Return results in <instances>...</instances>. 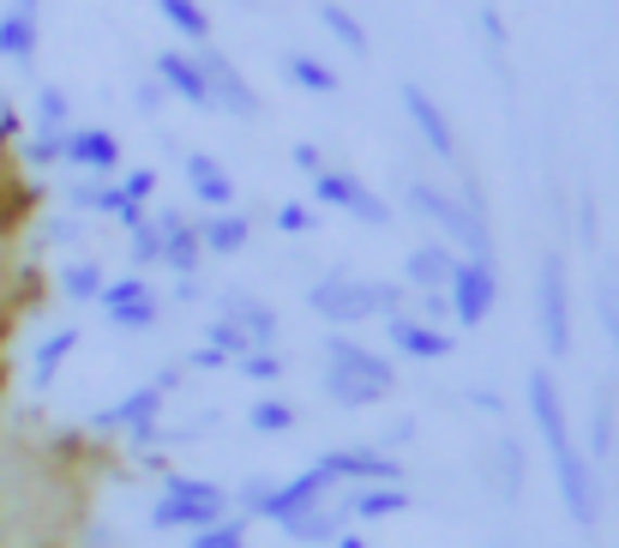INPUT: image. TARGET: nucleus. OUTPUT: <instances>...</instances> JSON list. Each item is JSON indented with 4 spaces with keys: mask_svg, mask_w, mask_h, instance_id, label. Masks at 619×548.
Here are the masks:
<instances>
[{
    "mask_svg": "<svg viewBox=\"0 0 619 548\" xmlns=\"http://www.w3.org/2000/svg\"><path fill=\"white\" fill-rule=\"evenodd\" d=\"M476 404H481V410H488V416H500V410H505V404H500V391H488V386H481V391H476Z\"/></svg>",
    "mask_w": 619,
    "mask_h": 548,
    "instance_id": "obj_48",
    "label": "nucleus"
},
{
    "mask_svg": "<svg viewBox=\"0 0 619 548\" xmlns=\"http://www.w3.org/2000/svg\"><path fill=\"white\" fill-rule=\"evenodd\" d=\"M103 284H109V272L97 260H73L61 272V296L66 301H97V296H103Z\"/></svg>",
    "mask_w": 619,
    "mask_h": 548,
    "instance_id": "obj_29",
    "label": "nucleus"
},
{
    "mask_svg": "<svg viewBox=\"0 0 619 548\" xmlns=\"http://www.w3.org/2000/svg\"><path fill=\"white\" fill-rule=\"evenodd\" d=\"M289 157H295V170H301V175H319V170H325V151H319V145H307V139H301Z\"/></svg>",
    "mask_w": 619,
    "mask_h": 548,
    "instance_id": "obj_44",
    "label": "nucleus"
},
{
    "mask_svg": "<svg viewBox=\"0 0 619 548\" xmlns=\"http://www.w3.org/2000/svg\"><path fill=\"white\" fill-rule=\"evenodd\" d=\"M156 13L181 30L187 42H211V13L199 7V0H156Z\"/></svg>",
    "mask_w": 619,
    "mask_h": 548,
    "instance_id": "obj_28",
    "label": "nucleus"
},
{
    "mask_svg": "<svg viewBox=\"0 0 619 548\" xmlns=\"http://www.w3.org/2000/svg\"><path fill=\"white\" fill-rule=\"evenodd\" d=\"M313 464H319L337 488L343 483H355V488L362 483H403V464L386 452V446H337V452H319Z\"/></svg>",
    "mask_w": 619,
    "mask_h": 548,
    "instance_id": "obj_9",
    "label": "nucleus"
},
{
    "mask_svg": "<svg viewBox=\"0 0 619 548\" xmlns=\"http://www.w3.org/2000/svg\"><path fill=\"white\" fill-rule=\"evenodd\" d=\"M187 187H193V199L199 205H211V211H229L235 205V175L223 170L217 157H205V151H187Z\"/></svg>",
    "mask_w": 619,
    "mask_h": 548,
    "instance_id": "obj_21",
    "label": "nucleus"
},
{
    "mask_svg": "<svg viewBox=\"0 0 619 548\" xmlns=\"http://www.w3.org/2000/svg\"><path fill=\"white\" fill-rule=\"evenodd\" d=\"M313 199H319L325 211H349L355 223H374V229H386V223H391V205H386V199H379L374 187L362 182V175L331 170V163L313 175Z\"/></svg>",
    "mask_w": 619,
    "mask_h": 548,
    "instance_id": "obj_7",
    "label": "nucleus"
},
{
    "mask_svg": "<svg viewBox=\"0 0 619 548\" xmlns=\"http://www.w3.org/2000/svg\"><path fill=\"white\" fill-rule=\"evenodd\" d=\"M481 30H488V42H493V49H505V25H500V13H493V7L481 13Z\"/></svg>",
    "mask_w": 619,
    "mask_h": 548,
    "instance_id": "obj_46",
    "label": "nucleus"
},
{
    "mask_svg": "<svg viewBox=\"0 0 619 548\" xmlns=\"http://www.w3.org/2000/svg\"><path fill=\"white\" fill-rule=\"evenodd\" d=\"M229 488H217V483H205V476H181V470H168L163 476V495H156V507H151V524L156 531H205V524H217V519H229Z\"/></svg>",
    "mask_w": 619,
    "mask_h": 548,
    "instance_id": "obj_3",
    "label": "nucleus"
},
{
    "mask_svg": "<svg viewBox=\"0 0 619 548\" xmlns=\"http://www.w3.org/2000/svg\"><path fill=\"white\" fill-rule=\"evenodd\" d=\"M247 235H253V217L247 211H211V217H199V241H205V260L217 253V260H229V253L247 248Z\"/></svg>",
    "mask_w": 619,
    "mask_h": 548,
    "instance_id": "obj_24",
    "label": "nucleus"
},
{
    "mask_svg": "<svg viewBox=\"0 0 619 548\" xmlns=\"http://www.w3.org/2000/svg\"><path fill=\"white\" fill-rule=\"evenodd\" d=\"M307 308L325 326H362V320H391L409 308V284H386V277H355V272H325L307 289Z\"/></svg>",
    "mask_w": 619,
    "mask_h": 548,
    "instance_id": "obj_1",
    "label": "nucleus"
},
{
    "mask_svg": "<svg viewBox=\"0 0 619 548\" xmlns=\"http://www.w3.org/2000/svg\"><path fill=\"white\" fill-rule=\"evenodd\" d=\"M66 163L85 175H115L121 170V139L103 127H73L66 133Z\"/></svg>",
    "mask_w": 619,
    "mask_h": 548,
    "instance_id": "obj_19",
    "label": "nucleus"
},
{
    "mask_svg": "<svg viewBox=\"0 0 619 548\" xmlns=\"http://www.w3.org/2000/svg\"><path fill=\"white\" fill-rule=\"evenodd\" d=\"M187 374H217V368H229V356H223V350H211V344H199V350L193 356H187Z\"/></svg>",
    "mask_w": 619,
    "mask_h": 548,
    "instance_id": "obj_41",
    "label": "nucleus"
},
{
    "mask_svg": "<svg viewBox=\"0 0 619 548\" xmlns=\"http://www.w3.org/2000/svg\"><path fill=\"white\" fill-rule=\"evenodd\" d=\"M452 272H457L452 241H421V248H409V260H403V284L409 289H445Z\"/></svg>",
    "mask_w": 619,
    "mask_h": 548,
    "instance_id": "obj_23",
    "label": "nucleus"
},
{
    "mask_svg": "<svg viewBox=\"0 0 619 548\" xmlns=\"http://www.w3.org/2000/svg\"><path fill=\"white\" fill-rule=\"evenodd\" d=\"M0 49L13 54V61H30V49H37V30H30V18H7V25H0Z\"/></svg>",
    "mask_w": 619,
    "mask_h": 548,
    "instance_id": "obj_36",
    "label": "nucleus"
},
{
    "mask_svg": "<svg viewBox=\"0 0 619 548\" xmlns=\"http://www.w3.org/2000/svg\"><path fill=\"white\" fill-rule=\"evenodd\" d=\"M229 548H247V543H229Z\"/></svg>",
    "mask_w": 619,
    "mask_h": 548,
    "instance_id": "obj_50",
    "label": "nucleus"
},
{
    "mask_svg": "<svg viewBox=\"0 0 619 548\" xmlns=\"http://www.w3.org/2000/svg\"><path fill=\"white\" fill-rule=\"evenodd\" d=\"M283 356H277V344H271V350H247L241 356V362H235V374H241V379H253V386H271V379H283Z\"/></svg>",
    "mask_w": 619,
    "mask_h": 548,
    "instance_id": "obj_33",
    "label": "nucleus"
},
{
    "mask_svg": "<svg viewBox=\"0 0 619 548\" xmlns=\"http://www.w3.org/2000/svg\"><path fill=\"white\" fill-rule=\"evenodd\" d=\"M283 78L295 85V91H307V97H331L337 91V66L319 61V54H307V49L283 54Z\"/></svg>",
    "mask_w": 619,
    "mask_h": 548,
    "instance_id": "obj_25",
    "label": "nucleus"
},
{
    "mask_svg": "<svg viewBox=\"0 0 619 548\" xmlns=\"http://www.w3.org/2000/svg\"><path fill=\"white\" fill-rule=\"evenodd\" d=\"M217 313H223V320H235V326H241L258 350H271V344H277V308H265L258 296L229 289V296H217Z\"/></svg>",
    "mask_w": 619,
    "mask_h": 548,
    "instance_id": "obj_22",
    "label": "nucleus"
},
{
    "mask_svg": "<svg viewBox=\"0 0 619 548\" xmlns=\"http://www.w3.org/2000/svg\"><path fill=\"white\" fill-rule=\"evenodd\" d=\"M343 507H349V524H379V519L409 512L415 495L403 483H362V488H349V495H343Z\"/></svg>",
    "mask_w": 619,
    "mask_h": 548,
    "instance_id": "obj_17",
    "label": "nucleus"
},
{
    "mask_svg": "<svg viewBox=\"0 0 619 548\" xmlns=\"http://www.w3.org/2000/svg\"><path fill=\"white\" fill-rule=\"evenodd\" d=\"M313 13H319V25L331 30V37L343 42L349 54H367V25H362V18H355V13H349V7H337V0H319Z\"/></svg>",
    "mask_w": 619,
    "mask_h": 548,
    "instance_id": "obj_27",
    "label": "nucleus"
},
{
    "mask_svg": "<svg viewBox=\"0 0 619 548\" xmlns=\"http://www.w3.org/2000/svg\"><path fill=\"white\" fill-rule=\"evenodd\" d=\"M386 338H391V350L409 356V362H439V356H452V350H457L452 332H445V326H427V320H415L409 308L386 320Z\"/></svg>",
    "mask_w": 619,
    "mask_h": 548,
    "instance_id": "obj_14",
    "label": "nucleus"
},
{
    "mask_svg": "<svg viewBox=\"0 0 619 548\" xmlns=\"http://www.w3.org/2000/svg\"><path fill=\"white\" fill-rule=\"evenodd\" d=\"M409 434H415V422H391V428H386V446H403Z\"/></svg>",
    "mask_w": 619,
    "mask_h": 548,
    "instance_id": "obj_47",
    "label": "nucleus"
},
{
    "mask_svg": "<svg viewBox=\"0 0 619 548\" xmlns=\"http://www.w3.org/2000/svg\"><path fill=\"white\" fill-rule=\"evenodd\" d=\"M73 350H78V332H73V326L49 332V338L37 344V356H30V379H37V391L54 386V374H61V362H66Z\"/></svg>",
    "mask_w": 619,
    "mask_h": 548,
    "instance_id": "obj_26",
    "label": "nucleus"
},
{
    "mask_svg": "<svg viewBox=\"0 0 619 548\" xmlns=\"http://www.w3.org/2000/svg\"><path fill=\"white\" fill-rule=\"evenodd\" d=\"M247 428L253 434H289L295 428V404H289V398H258V404L247 410Z\"/></svg>",
    "mask_w": 619,
    "mask_h": 548,
    "instance_id": "obj_30",
    "label": "nucleus"
},
{
    "mask_svg": "<svg viewBox=\"0 0 619 548\" xmlns=\"http://www.w3.org/2000/svg\"><path fill=\"white\" fill-rule=\"evenodd\" d=\"M529 416H535V434L547 440V452L571 440L566 404H559V386H554V374H547V368H535V374H529Z\"/></svg>",
    "mask_w": 619,
    "mask_h": 548,
    "instance_id": "obj_18",
    "label": "nucleus"
},
{
    "mask_svg": "<svg viewBox=\"0 0 619 548\" xmlns=\"http://www.w3.org/2000/svg\"><path fill=\"white\" fill-rule=\"evenodd\" d=\"M271 217H277V229H283V235H313V229H319V211H313V205H301V199L277 205Z\"/></svg>",
    "mask_w": 619,
    "mask_h": 548,
    "instance_id": "obj_35",
    "label": "nucleus"
},
{
    "mask_svg": "<svg viewBox=\"0 0 619 548\" xmlns=\"http://www.w3.org/2000/svg\"><path fill=\"white\" fill-rule=\"evenodd\" d=\"M331 495H337V483L325 476L319 464H307L301 476H289V483H271V500H265V512H258V519H265V524H289V519H301L307 507L331 500Z\"/></svg>",
    "mask_w": 619,
    "mask_h": 548,
    "instance_id": "obj_12",
    "label": "nucleus"
},
{
    "mask_svg": "<svg viewBox=\"0 0 619 548\" xmlns=\"http://www.w3.org/2000/svg\"><path fill=\"white\" fill-rule=\"evenodd\" d=\"M547 458H554V483H559V500H566L571 524H578V531H595V524H602V483H595L590 452H583L578 440H566Z\"/></svg>",
    "mask_w": 619,
    "mask_h": 548,
    "instance_id": "obj_4",
    "label": "nucleus"
},
{
    "mask_svg": "<svg viewBox=\"0 0 619 548\" xmlns=\"http://www.w3.org/2000/svg\"><path fill=\"white\" fill-rule=\"evenodd\" d=\"M199 66H205V85H211V109H229V115L253 121L258 115V91L241 78V66L229 61L223 49H211V42H199Z\"/></svg>",
    "mask_w": 619,
    "mask_h": 548,
    "instance_id": "obj_10",
    "label": "nucleus"
},
{
    "mask_svg": "<svg viewBox=\"0 0 619 548\" xmlns=\"http://www.w3.org/2000/svg\"><path fill=\"white\" fill-rule=\"evenodd\" d=\"M156 229H163V265L175 277H199L205 265V241H199V217H181V211H156Z\"/></svg>",
    "mask_w": 619,
    "mask_h": 548,
    "instance_id": "obj_15",
    "label": "nucleus"
},
{
    "mask_svg": "<svg viewBox=\"0 0 619 548\" xmlns=\"http://www.w3.org/2000/svg\"><path fill=\"white\" fill-rule=\"evenodd\" d=\"M445 296H452V320H457V326L476 332L481 320L493 313V301H500V272H493V260H457Z\"/></svg>",
    "mask_w": 619,
    "mask_h": 548,
    "instance_id": "obj_8",
    "label": "nucleus"
},
{
    "mask_svg": "<svg viewBox=\"0 0 619 548\" xmlns=\"http://www.w3.org/2000/svg\"><path fill=\"white\" fill-rule=\"evenodd\" d=\"M97 301H103V313L121 332H151L156 320H163V301H156V289L144 284V277H115V284H103Z\"/></svg>",
    "mask_w": 619,
    "mask_h": 548,
    "instance_id": "obj_11",
    "label": "nucleus"
},
{
    "mask_svg": "<svg viewBox=\"0 0 619 548\" xmlns=\"http://www.w3.org/2000/svg\"><path fill=\"white\" fill-rule=\"evenodd\" d=\"M415 320L445 326V320H452V296H445V289H415Z\"/></svg>",
    "mask_w": 619,
    "mask_h": 548,
    "instance_id": "obj_37",
    "label": "nucleus"
},
{
    "mask_svg": "<svg viewBox=\"0 0 619 548\" xmlns=\"http://www.w3.org/2000/svg\"><path fill=\"white\" fill-rule=\"evenodd\" d=\"M493 470H500V500H517V495H523V452H517V440H500V446H493Z\"/></svg>",
    "mask_w": 619,
    "mask_h": 548,
    "instance_id": "obj_31",
    "label": "nucleus"
},
{
    "mask_svg": "<svg viewBox=\"0 0 619 548\" xmlns=\"http://www.w3.org/2000/svg\"><path fill=\"white\" fill-rule=\"evenodd\" d=\"M127 253H132V265H163V229L144 217L139 229H127Z\"/></svg>",
    "mask_w": 619,
    "mask_h": 548,
    "instance_id": "obj_34",
    "label": "nucleus"
},
{
    "mask_svg": "<svg viewBox=\"0 0 619 548\" xmlns=\"http://www.w3.org/2000/svg\"><path fill=\"white\" fill-rule=\"evenodd\" d=\"M397 386V368L391 356H374L355 338H325V398L343 410H367L379 398H391Z\"/></svg>",
    "mask_w": 619,
    "mask_h": 548,
    "instance_id": "obj_2",
    "label": "nucleus"
},
{
    "mask_svg": "<svg viewBox=\"0 0 619 548\" xmlns=\"http://www.w3.org/2000/svg\"><path fill=\"white\" fill-rule=\"evenodd\" d=\"M121 194H127L132 205H144V199L156 194V170H132V175H121Z\"/></svg>",
    "mask_w": 619,
    "mask_h": 548,
    "instance_id": "obj_40",
    "label": "nucleus"
},
{
    "mask_svg": "<svg viewBox=\"0 0 619 548\" xmlns=\"http://www.w3.org/2000/svg\"><path fill=\"white\" fill-rule=\"evenodd\" d=\"M295 543H307V548H331L337 536L349 531V507H343V495H331V500H319V507H307L301 519H289L283 524Z\"/></svg>",
    "mask_w": 619,
    "mask_h": 548,
    "instance_id": "obj_20",
    "label": "nucleus"
},
{
    "mask_svg": "<svg viewBox=\"0 0 619 548\" xmlns=\"http://www.w3.org/2000/svg\"><path fill=\"white\" fill-rule=\"evenodd\" d=\"M535 320H542L547 356H571V289H566V260H559V253H542V272H535Z\"/></svg>",
    "mask_w": 619,
    "mask_h": 548,
    "instance_id": "obj_6",
    "label": "nucleus"
},
{
    "mask_svg": "<svg viewBox=\"0 0 619 548\" xmlns=\"http://www.w3.org/2000/svg\"><path fill=\"white\" fill-rule=\"evenodd\" d=\"M331 548H374V543H367V536L362 531H343V536H337V543Z\"/></svg>",
    "mask_w": 619,
    "mask_h": 548,
    "instance_id": "obj_49",
    "label": "nucleus"
},
{
    "mask_svg": "<svg viewBox=\"0 0 619 548\" xmlns=\"http://www.w3.org/2000/svg\"><path fill=\"white\" fill-rule=\"evenodd\" d=\"M199 296H205L199 277H175V301H181V308H187V301H199Z\"/></svg>",
    "mask_w": 619,
    "mask_h": 548,
    "instance_id": "obj_45",
    "label": "nucleus"
},
{
    "mask_svg": "<svg viewBox=\"0 0 619 548\" xmlns=\"http://www.w3.org/2000/svg\"><path fill=\"white\" fill-rule=\"evenodd\" d=\"M602 326H607V338H614V350H619V284H602Z\"/></svg>",
    "mask_w": 619,
    "mask_h": 548,
    "instance_id": "obj_42",
    "label": "nucleus"
},
{
    "mask_svg": "<svg viewBox=\"0 0 619 548\" xmlns=\"http://www.w3.org/2000/svg\"><path fill=\"white\" fill-rule=\"evenodd\" d=\"M163 404H168V391L151 379V386L127 391L121 404L97 410L91 428H97V434H127L132 446H163Z\"/></svg>",
    "mask_w": 619,
    "mask_h": 548,
    "instance_id": "obj_5",
    "label": "nucleus"
},
{
    "mask_svg": "<svg viewBox=\"0 0 619 548\" xmlns=\"http://www.w3.org/2000/svg\"><path fill=\"white\" fill-rule=\"evenodd\" d=\"M403 115H409V127L421 133V145L433 157H445V163H457V127H452V115H445V109L433 103V97L421 91V85H403Z\"/></svg>",
    "mask_w": 619,
    "mask_h": 548,
    "instance_id": "obj_13",
    "label": "nucleus"
},
{
    "mask_svg": "<svg viewBox=\"0 0 619 548\" xmlns=\"http://www.w3.org/2000/svg\"><path fill=\"white\" fill-rule=\"evenodd\" d=\"M156 78H163V91L181 97L187 109H211V85H205V66H199L193 49H163L156 54Z\"/></svg>",
    "mask_w": 619,
    "mask_h": 548,
    "instance_id": "obj_16",
    "label": "nucleus"
},
{
    "mask_svg": "<svg viewBox=\"0 0 619 548\" xmlns=\"http://www.w3.org/2000/svg\"><path fill=\"white\" fill-rule=\"evenodd\" d=\"M614 452V416H607V398L595 404V416H590V464L595 458H607Z\"/></svg>",
    "mask_w": 619,
    "mask_h": 548,
    "instance_id": "obj_38",
    "label": "nucleus"
},
{
    "mask_svg": "<svg viewBox=\"0 0 619 548\" xmlns=\"http://www.w3.org/2000/svg\"><path fill=\"white\" fill-rule=\"evenodd\" d=\"M163 103H168L163 78H144V85H139V109H144V115H163Z\"/></svg>",
    "mask_w": 619,
    "mask_h": 548,
    "instance_id": "obj_43",
    "label": "nucleus"
},
{
    "mask_svg": "<svg viewBox=\"0 0 619 548\" xmlns=\"http://www.w3.org/2000/svg\"><path fill=\"white\" fill-rule=\"evenodd\" d=\"M37 127L42 133H66V97L61 91H42L37 97Z\"/></svg>",
    "mask_w": 619,
    "mask_h": 548,
    "instance_id": "obj_39",
    "label": "nucleus"
},
{
    "mask_svg": "<svg viewBox=\"0 0 619 548\" xmlns=\"http://www.w3.org/2000/svg\"><path fill=\"white\" fill-rule=\"evenodd\" d=\"M205 344H211V350H223V356H229V368L241 362L247 350H258V344L247 338V332L235 326V320H223V313H217V320H211V326H205Z\"/></svg>",
    "mask_w": 619,
    "mask_h": 548,
    "instance_id": "obj_32",
    "label": "nucleus"
}]
</instances>
